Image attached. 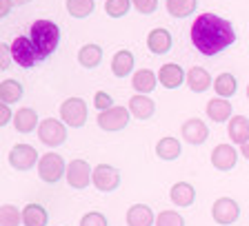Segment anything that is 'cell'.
Listing matches in <instances>:
<instances>
[{
	"label": "cell",
	"mask_w": 249,
	"mask_h": 226,
	"mask_svg": "<svg viewBox=\"0 0 249 226\" xmlns=\"http://www.w3.org/2000/svg\"><path fill=\"white\" fill-rule=\"evenodd\" d=\"M236 40L233 25L216 14H200L192 25V42L202 56H216Z\"/></svg>",
	"instance_id": "6da1fadb"
},
{
	"label": "cell",
	"mask_w": 249,
	"mask_h": 226,
	"mask_svg": "<svg viewBox=\"0 0 249 226\" xmlns=\"http://www.w3.org/2000/svg\"><path fill=\"white\" fill-rule=\"evenodd\" d=\"M29 38L38 51V60H47V58L58 49L60 29H58V25L52 20H36L29 29Z\"/></svg>",
	"instance_id": "7a4b0ae2"
},
{
	"label": "cell",
	"mask_w": 249,
	"mask_h": 226,
	"mask_svg": "<svg viewBox=\"0 0 249 226\" xmlns=\"http://www.w3.org/2000/svg\"><path fill=\"white\" fill-rule=\"evenodd\" d=\"M38 175L47 184H56L62 175H67V164L58 153H45L38 162Z\"/></svg>",
	"instance_id": "3957f363"
},
{
	"label": "cell",
	"mask_w": 249,
	"mask_h": 226,
	"mask_svg": "<svg viewBox=\"0 0 249 226\" xmlns=\"http://www.w3.org/2000/svg\"><path fill=\"white\" fill-rule=\"evenodd\" d=\"M60 118L65 120V124H69L73 129L85 127V122H87V102L83 98L65 100L60 107Z\"/></svg>",
	"instance_id": "277c9868"
},
{
	"label": "cell",
	"mask_w": 249,
	"mask_h": 226,
	"mask_svg": "<svg viewBox=\"0 0 249 226\" xmlns=\"http://www.w3.org/2000/svg\"><path fill=\"white\" fill-rule=\"evenodd\" d=\"M129 115L131 111H127V107H111L107 111H100L98 113V127L103 131H123L127 124H129Z\"/></svg>",
	"instance_id": "5b68a950"
},
{
	"label": "cell",
	"mask_w": 249,
	"mask_h": 226,
	"mask_svg": "<svg viewBox=\"0 0 249 226\" xmlns=\"http://www.w3.org/2000/svg\"><path fill=\"white\" fill-rule=\"evenodd\" d=\"M11 56H14V62H18L22 69H31L38 60L36 47H34L31 38H25V36L14 38V42H11Z\"/></svg>",
	"instance_id": "8992f818"
},
{
	"label": "cell",
	"mask_w": 249,
	"mask_h": 226,
	"mask_svg": "<svg viewBox=\"0 0 249 226\" xmlns=\"http://www.w3.org/2000/svg\"><path fill=\"white\" fill-rule=\"evenodd\" d=\"M38 138H40V142L47 144V146H60V144L67 140V129H65V124H62L60 120L47 118V120H42L40 127H38Z\"/></svg>",
	"instance_id": "52a82bcc"
},
{
	"label": "cell",
	"mask_w": 249,
	"mask_h": 226,
	"mask_svg": "<svg viewBox=\"0 0 249 226\" xmlns=\"http://www.w3.org/2000/svg\"><path fill=\"white\" fill-rule=\"evenodd\" d=\"M212 217L216 220V224H233V222L240 217V206L236 200L231 197H220V200L213 202L212 206Z\"/></svg>",
	"instance_id": "ba28073f"
},
{
	"label": "cell",
	"mask_w": 249,
	"mask_h": 226,
	"mask_svg": "<svg viewBox=\"0 0 249 226\" xmlns=\"http://www.w3.org/2000/svg\"><path fill=\"white\" fill-rule=\"evenodd\" d=\"M67 182L71 189H87L89 182L93 180L91 166L85 162V160H71L67 164Z\"/></svg>",
	"instance_id": "9c48e42d"
},
{
	"label": "cell",
	"mask_w": 249,
	"mask_h": 226,
	"mask_svg": "<svg viewBox=\"0 0 249 226\" xmlns=\"http://www.w3.org/2000/svg\"><path fill=\"white\" fill-rule=\"evenodd\" d=\"M36 162H40L38 160V151L34 146H29V144H16L14 149L9 151V164L16 171H29Z\"/></svg>",
	"instance_id": "30bf717a"
},
{
	"label": "cell",
	"mask_w": 249,
	"mask_h": 226,
	"mask_svg": "<svg viewBox=\"0 0 249 226\" xmlns=\"http://www.w3.org/2000/svg\"><path fill=\"white\" fill-rule=\"evenodd\" d=\"M118 184H120L118 169H114V166H109V164H98L93 169V186L98 191L111 193V191L118 189Z\"/></svg>",
	"instance_id": "8fae6325"
},
{
	"label": "cell",
	"mask_w": 249,
	"mask_h": 226,
	"mask_svg": "<svg viewBox=\"0 0 249 226\" xmlns=\"http://www.w3.org/2000/svg\"><path fill=\"white\" fill-rule=\"evenodd\" d=\"M238 162V151L233 149L231 144H218L212 151V164L218 171H231Z\"/></svg>",
	"instance_id": "7c38bea8"
},
{
	"label": "cell",
	"mask_w": 249,
	"mask_h": 226,
	"mask_svg": "<svg viewBox=\"0 0 249 226\" xmlns=\"http://www.w3.org/2000/svg\"><path fill=\"white\" fill-rule=\"evenodd\" d=\"M182 138H185L189 144H202L209 138V129L202 120L192 118L182 124Z\"/></svg>",
	"instance_id": "4fadbf2b"
},
{
	"label": "cell",
	"mask_w": 249,
	"mask_h": 226,
	"mask_svg": "<svg viewBox=\"0 0 249 226\" xmlns=\"http://www.w3.org/2000/svg\"><path fill=\"white\" fill-rule=\"evenodd\" d=\"M171 33L167 29H162V27H158V29L149 31V36H147V47H149V51L156 53V56H162V53H167L171 49Z\"/></svg>",
	"instance_id": "5bb4252c"
},
{
	"label": "cell",
	"mask_w": 249,
	"mask_h": 226,
	"mask_svg": "<svg viewBox=\"0 0 249 226\" xmlns=\"http://www.w3.org/2000/svg\"><path fill=\"white\" fill-rule=\"evenodd\" d=\"M158 80L165 89H178L185 80V71L182 67H178L176 62H169V65H162L160 71H158Z\"/></svg>",
	"instance_id": "9a60e30c"
},
{
	"label": "cell",
	"mask_w": 249,
	"mask_h": 226,
	"mask_svg": "<svg viewBox=\"0 0 249 226\" xmlns=\"http://www.w3.org/2000/svg\"><path fill=\"white\" fill-rule=\"evenodd\" d=\"M14 127L18 133H31L36 127H40L38 124V113L31 107H22L20 111L14 113Z\"/></svg>",
	"instance_id": "2e32d148"
},
{
	"label": "cell",
	"mask_w": 249,
	"mask_h": 226,
	"mask_svg": "<svg viewBox=\"0 0 249 226\" xmlns=\"http://www.w3.org/2000/svg\"><path fill=\"white\" fill-rule=\"evenodd\" d=\"M129 111H131V115L138 120H149L156 111V104L151 98H147L142 93H136L134 98L129 100Z\"/></svg>",
	"instance_id": "e0dca14e"
},
{
	"label": "cell",
	"mask_w": 249,
	"mask_h": 226,
	"mask_svg": "<svg viewBox=\"0 0 249 226\" xmlns=\"http://www.w3.org/2000/svg\"><path fill=\"white\" fill-rule=\"evenodd\" d=\"M171 202L176 206H180V209H185V206H192L194 200H196V191H194V186L189 184V182H176V184L171 186Z\"/></svg>",
	"instance_id": "ac0fdd59"
},
{
	"label": "cell",
	"mask_w": 249,
	"mask_h": 226,
	"mask_svg": "<svg viewBox=\"0 0 249 226\" xmlns=\"http://www.w3.org/2000/svg\"><path fill=\"white\" fill-rule=\"evenodd\" d=\"M187 84H189V89H192L194 93H202V91H207L209 87H213L209 71L202 67L189 69V73H187Z\"/></svg>",
	"instance_id": "d6986e66"
},
{
	"label": "cell",
	"mask_w": 249,
	"mask_h": 226,
	"mask_svg": "<svg viewBox=\"0 0 249 226\" xmlns=\"http://www.w3.org/2000/svg\"><path fill=\"white\" fill-rule=\"evenodd\" d=\"M156 222L154 211L147 204H134L127 211V224L129 226H151Z\"/></svg>",
	"instance_id": "ffe728a7"
},
{
	"label": "cell",
	"mask_w": 249,
	"mask_h": 226,
	"mask_svg": "<svg viewBox=\"0 0 249 226\" xmlns=\"http://www.w3.org/2000/svg\"><path fill=\"white\" fill-rule=\"evenodd\" d=\"M207 115L213 122H227L231 120V102L227 98H213L207 102Z\"/></svg>",
	"instance_id": "44dd1931"
},
{
	"label": "cell",
	"mask_w": 249,
	"mask_h": 226,
	"mask_svg": "<svg viewBox=\"0 0 249 226\" xmlns=\"http://www.w3.org/2000/svg\"><path fill=\"white\" fill-rule=\"evenodd\" d=\"M111 71H114L116 78H127L131 71H134V53L123 49L114 56L111 60Z\"/></svg>",
	"instance_id": "7402d4cb"
},
{
	"label": "cell",
	"mask_w": 249,
	"mask_h": 226,
	"mask_svg": "<svg viewBox=\"0 0 249 226\" xmlns=\"http://www.w3.org/2000/svg\"><path fill=\"white\" fill-rule=\"evenodd\" d=\"M156 73L151 71V69H140V71L134 73V78H131V87L136 89L138 93H142V96H147V93H151L156 89Z\"/></svg>",
	"instance_id": "603a6c76"
},
{
	"label": "cell",
	"mask_w": 249,
	"mask_h": 226,
	"mask_svg": "<svg viewBox=\"0 0 249 226\" xmlns=\"http://www.w3.org/2000/svg\"><path fill=\"white\" fill-rule=\"evenodd\" d=\"M227 133L233 144H243L245 140L249 138V120L245 118V115H233V118L229 120Z\"/></svg>",
	"instance_id": "cb8c5ba5"
},
{
	"label": "cell",
	"mask_w": 249,
	"mask_h": 226,
	"mask_svg": "<svg viewBox=\"0 0 249 226\" xmlns=\"http://www.w3.org/2000/svg\"><path fill=\"white\" fill-rule=\"evenodd\" d=\"M47 220L49 215L42 204H27L22 209V224L25 226H47Z\"/></svg>",
	"instance_id": "d4e9b609"
},
{
	"label": "cell",
	"mask_w": 249,
	"mask_h": 226,
	"mask_svg": "<svg viewBox=\"0 0 249 226\" xmlns=\"http://www.w3.org/2000/svg\"><path fill=\"white\" fill-rule=\"evenodd\" d=\"M78 62L83 65L85 69H96L103 62V49L98 45H85L80 51H78Z\"/></svg>",
	"instance_id": "484cf974"
},
{
	"label": "cell",
	"mask_w": 249,
	"mask_h": 226,
	"mask_svg": "<svg viewBox=\"0 0 249 226\" xmlns=\"http://www.w3.org/2000/svg\"><path fill=\"white\" fill-rule=\"evenodd\" d=\"M156 155L160 160H167V162L176 160L180 155V142L176 138H162L160 142L156 144Z\"/></svg>",
	"instance_id": "4316f807"
},
{
	"label": "cell",
	"mask_w": 249,
	"mask_h": 226,
	"mask_svg": "<svg viewBox=\"0 0 249 226\" xmlns=\"http://www.w3.org/2000/svg\"><path fill=\"white\" fill-rule=\"evenodd\" d=\"M22 98V84L16 80H5L0 84V102L2 104H14Z\"/></svg>",
	"instance_id": "83f0119b"
},
{
	"label": "cell",
	"mask_w": 249,
	"mask_h": 226,
	"mask_svg": "<svg viewBox=\"0 0 249 226\" xmlns=\"http://www.w3.org/2000/svg\"><path fill=\"white\" fill-rule=\"evenodd\" d=\"M198 7V0H167V11L174 18H187Z\"/></svg>",
	"instance_id": "f1b7e54d"
},
{
	"label": "cell",
	"mask_w": 249,
	"mask_h": 226,
	"mask_svg": "<svg viewBox=\"0 0 249 226\" xmlns=\"http://www.w3.org/2000/svg\"><path fill=\"white\" fill-rule=\"evenodd\" d=\"M213 89H216L218 98H231L236 89H238V82H236V78L231 73H220L216 78V82H213Z\"/></svg>",
	"instance_id": "f546056e"
},
{
	"label": "cell",
	"mask_w": 249,
	"mask_h": 226,
	"mask_svg": "<svg viewBox=\"0 0 249 226\" xmlns=\"http://www.w3.org/2000/svg\"><path fill=\"white\" fill-rule=\"evenodd\" d=\"M96 9V0H67V11L73 18H87Z\"/></svg>",
	"instance_id": "4dcf8cb0"
},
{
	"label": "cell",
	"mask_w": 249,
	"mask_h": 226,
	"mask_svg": "<svg viewBox=\"0 0 249 226\" xmlns=\"http://www.w3.org/2000/svg\"><path fill=\"white\" fill-rule=\"evenodd\" d=\"M131 7V0H107L105 2V11L109 18H123Z\"/></svg>",
	"instance_id": "1f68e13d"
},
{
	"label": "cell",
	"mask_w": 249,
	"mask_h": 226,
	"mask_svg": "<svg viewBox=\"0 0 249 226\" xmlns=\"http://www.w3.org/2000/svg\"><path fill=\"white\" fill-rule=\"evenodd\" d=\"M20 217V211L14 204H2V211H0V224L2 226H18Z\"/></svg>",
	"instance_id": "d6a6232c"
},
{
	"label": "cell",
	"mask_w": 249,
	"mask_h": 226,
	"mask_svg": "<svg viewBox=\"0 0 249 226\" xmlns=\"http://www.w3.org/2000/svg\"><path fill=\"white\" fill-rule=\"evenodd\" d=\"M156 226H185V220L176 211H162L156 217Z\"/></svg>",
	"instance_id": "836d02e7"
},
{
	"label": "cell",
	"mask_w": 249,
	"mask_h": 226,
	"mask_svg": "<svg viewBox=\"0 0 249 226\" xmlns=\"http://www.w3.org/2000/svg\"><path fill=\"white\" fill-rule=\"evenodd\" d=\"M80 226H109V224H107V217H105L103 213L91 211V213H87V215H83Z\"/></svg>",
	"instance_id": "e575fe53"
},
{
	"label": "cell",
	"mask_w": 249,
	"mask_h": 226,
	"mask_svg": "<svg viewBox=\"0 0 249 226\" xmlns=\"http://www.w3.org/2000/svg\"><path fill=\"white\" fill-rule=\"evenodd\" d=\"M93 107L98 109V111H107V109L114 107V100H111V96L107 91H98L93 96Z\"/></svg>",
	"instance_id": "d590c367"
},
{
	"label": "cell",
	"mask_w": 249,
	"mask_h": 226,
	"mask_svg": "<svg viewBox=\"0 0 249 226\" xmlns=\"http://www.w3.org/2000/svg\"><path fill=\"white\" fill-rule=\"evenodd\" d=\"M131 2H134V7L140 14H145V16L154 14L156 7H158V0H131Z\"/></svg>",
	"instance_id": "8d00e7d4"
},
{
	"label": "cell",
	"mask_w": 249,
	"mask_h": 226,
	"mask_svg": "<svg viewBox=\"0 0 249 226\" xmlns=\"http://www.w3.org/2000/svg\"><path fill=\"white\" fill-rule=\"evenodd\" d=\"M11 60H14V56H11V45H0V69L5 71V69H9Z\"/></svg>",
	"instance_id": "74e56055"
},
{
	"label": "cell",
	"mask_w": 249,
	"mask_h": 226,
	"mask_svg": "<svg viewBox=\"0 0 249 226\" xmlns=\"http://www.w3.org/2000/svg\"><path fill=\"white\" fill-rule=\"evenodd\" d=\"M9 122H14V113H11L9 104H2V102H0V124L5 127V124H9Z\"/></svg>",
	"instance_id": "f35d334b"
},
{
	"label": "cell",
	"mask_w": 249,
	"mask_h": 226,
	"mask_svg": "<svg viewBox=\"0 0 249 226\" xmlns=\"http://www.w3.org/2000/svg\"><path fill=\"white\" fill-rule=\"evenodd\" d=\"M11 7H14V2L11 0H0V16L5 18V16L11 14Z\"/></svg>",
	"instance_id": "ab89813d"
},
{
	"label": "cell",
	"mask_w": 249,
	"mask_h": 226,
	"mask_svg": "<svg viewBox=\"0 0 249 226\" xmlns=\"http://www.w3.org/2000/svg\"><path fill=\"white\" fill-rule=\"evenodd\" d=\"M240 153H243V155H245V158H247V160H249V138H247V140H245V142H243V144H240Z\"/></svg>",
	"instance_id": "60d3db41"
},
{
	"label": "cell",
	"mask_w": 249,
	"mask_h": 226,
	"mask_svg": "<svg viewBox=\"0 0 249 226\" xmlns=\"http://www.w3.org/2000/svg\"><path fill=\"white\" fill-rule=\"evenodd\" d=\"M11 2H14V5H29L31 0H11Z\"/></svg>",
	"instance_id": "b9f144b4"
},
{
	"label": "cell",
	"mask_w": 249,
	"mask_h": 226,
	"mask_svg": "<svg viewBox=\"0 0 249 226\" xmlns=\"http://www.w3.org/2000/svg\"><path fill=\"white\" fill-rule=\"evenodd\" d=\"M247 98H249V87H247Z\"/></svg>",
	"instance_id": "7bdbcfd3"
}]
</instances>
